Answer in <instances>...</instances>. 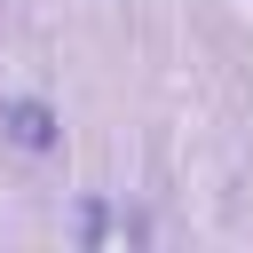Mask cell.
I'll list each match as a JSON object with an SVG mask.
<instances>
[{
  "label": "cell",
  "mask_w": 253,
  "mask_h": 253,
  "mask_svg": "<svg viewBox=\"0 0 253 253\" xmlns=\"http://www.w3.org/2000/svg\"><path fill=\"white\" fill-rule=\"evenodd\" d=\"M0 126H8V142H16V150H55V142H63L55 111H47L40 95H16V103H0Z\"/></svg>",
  "instance_id": "obj_1"
}]
</instances>
